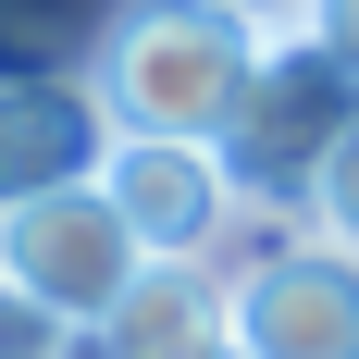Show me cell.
<instances>
[{
    "mask_svg": "<svg viewBox=\"0 0 359 359\" xmlns=\"http://www.w3.org/2000/svg\"><path fill=\"white\" fill-rule=\"evenodd\" d=\"M260 62L273 37L223 0H124L87 50V87H100L111 137H236L260 100Z\"/></svg>",
    "mask_w": 359,
    "mask_h": 359,
    "instance_id": "obj_1",
    "label": "cell"
},
{
    "mask_svg": "<svg viewBox=\"0 0 359 359\" xmlns=\"http://www.w3.org/2000/svg\"><path fill=\"white\" fill-rule=\"evenodd\" d=\"M137 273H149V248H137V223L111 211V186H62V198L0 211V285H25L74 334H111V310H124Z\"/></svg>",
    "mask_w": 359,
    "mask_h": 359,
    "instance_id": "obj_2",
    "label": "cell"
},
{
    "mask_svg": "<svg viewBox=\"0 0 359 359\" xmlns=\"http://www.w3.org/2000/svg\"><path fill=\"white\" fill-rule=\"evenodd\" d=\"M100 186H111V211L137 223L149 260H211L248 223V198H260L236 174V149H211V137H111Z\"/></svg>",
    "mask_w": 359,
    "mask_h": 359,
    "instance_id": "obj_3",
    "label": "cell"
},
{
    "mask_svg": "<svg viewBox=\"0 0 359 359\" xmlns=\"http://www.w3.org/2000/svg\"><path fill=\"white\" fill-rule=\"evenodd\" d=\"M236 359H359V248L285 236L236 285Z\"/></svg>",
    "mask_w": 359,
    "mask_h": 359,
    "instance_id": "obj_4",
    "label": "cell"
},
{
    "mask_svg": "<svg viewBox=\"0 0 359 359\" xmlns=\"http://www.w3.org/2000/svg\"><path fill=\"white\" fill-rule=\"evenodd\" d=\"M359 124V87L310 50V37H273V62H260V100H248V124H236V174L260 186V198H285L297 211V186H310V161H323L334 137Z\"/></svg>",
    "mask_w": 359,
    "mask_h": 359,
    "instance_id": "obj_5",
    "label": "cell"
},
{
    "mask_svg": "<svg viewBox=\"0 0 359 359\" xmlns=\"http://www.w3.org/2000/svg\"><path fill=\"white\" fill-rule=\"evenodd\" d=\"M100 161H111V111L87 74H0V211L100 186Z\"/></svg>",
    "mask_w": 359,
    "mask_h": 359,
    "instance_id": "obj_6",
    "label": "cell"
},
{
    "mask_svg": "<svg viewBox=\"0 0 359 359\" xmlns=\"http://www.w3.org/2000/svg\"><path fill=\"white\" fill-rule=\"evenodd\" d=\"M223 347H236V285L211 260H149L100 334V359H223Z\"/></svg>",
    "mask_w": 359,
    "mask_h": 359,
    "instance_id": "obj_7",
    "label": "cell"
},
{
    "mask_svg": "<svg viewBox=\"0 0 359 359\" xmlns=\"http://www.w3.org/2000/svg\"><path fill=\"white\" fill-rule=\"evenodd\" d=\"M297 223H310L323 248H359V124L323 149V161H310V186H297Z\"/></svg>",
    "mask_w": 359,
    "mask_h": 359,
    "instance_id": "obj_8",
    "label": "cell"
},
{
    "mask_svg": "<svg viewBox=\"0 0 359 359\" xmlns=\"http://www.w3.org/2000/svg\"><path fill=\"white\" fill-rule=\"evenodd\" d=\"M100 334H74L62 310H37L25 285H0V359H87Z\"/></svg>",
    "mask_w": 359,
    "mask_h": 359,
    "instance_id": "obj_9",
    "label": "cell"
},
{
    "mask_svg": "<svg viewBox=\"0 0 359 359\" xmlns=\"http://www.w3.org/2000/svg\"><path fill=\"white\" fill-rule=\"evenodd\" d=\"M297 37H310V50L359 87V0H310V13H297Z\"/></svg>",
    "mask_w": 359,
    "mask_h": 359,
    "instance_id": "obj_10",
    "label": "cell"
},
{
    "mask_svg": "<svg viewBox=\"0 0 359 359\" xmlns=\"http://www.w3.org/2000/svg\"><path fill=\"white\" fill-rule=\"evenodd\" d=\"M223 13H248L260 37H297V13H310V0H223Z\"/></svg>",
    "mask_w": 359,
    "mask_h": 359,
    "instance_id": "obj_11",
    "label": "cell"
}]
</instances>
